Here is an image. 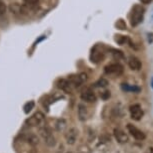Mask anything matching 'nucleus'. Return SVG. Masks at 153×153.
<instances>
[{"label": "nucleus", "instance_id": "obj_6", "mask_svg": "<svg viewBox=\"0 0 153 153\" xmlns=\"http://www.w3.org/2000/svg\"><path fill=\"white\" fill-rule=\"evenodd\" d=\"M68 81L71 83L72 87L74 88H78L84 84L86 81H87V75L85 73H80L78 75H73V76H70L68 78Z\"/></svg>", "mask_w": 153, "mask_h": 153}, {"label": "nucleus", "instance_id": "obj_12", "mask_svg": "<svg viewBox=\"0 0 153 153\" xmlns=\"http://www.w3.org/2000/svg\"><path fill=\"white\" fill-rule=\"evenodd\" d=\"M128 66L132 71H139L142 67V63H141L139 59L135 57H130L128 60Z\"/></svg>", "mask_w": 153, "mask_h": 153}, {"label": "nucleus", "instance_id": "obj_15", "mask_svg": "<svg viewBox=\"0 0 153 153\" xmlns=\"http://www.w3.org/2000/svg\"><path fill=\"white\" fill-rule=\"evenodd\" d=\"M24 139H25V141H26L28 144H30V145H32V146L37 145V144H38V142H39L38 137H37L36 135L33 134V133H29V134L25 135Z\"/></svg>", "mask_w": 153, "mask_h": 153}, {"label": "nucleus", "instance_id": "obj_5", "mask_svg": "<svg viewBox=\"0 0 153 153\" xmlns=\"http://www.w3.org/2000/svg\"><path fill=\"white\" fill-rule=\"evenodd\" d=\"M123 67L118 63H110V65L106 66L104 68V72L106 75L112 77H119L123 74Z\"/></svg>", "mask_w": 153, "mask_h": 153}, {"label": "nucleus", "instance_id": "obj_27", "mask_svg": "<svg viewBox=\"0 0 153 153\" xmlns=\"http://www.w3.org/2000/svg\"><path fill=\"white\" fill-rule=\"evenodd\" d=\"M148 153H153V148H149V151Z\"/></svg>", "mask_w": 153, "mask_h": 153}, {"label": "nucleus", "instance_id": "obj_11", "mask_svg": "<svg viewBox=\"0 0 153 153\" xmlns=\"http://www.w3.org/2000/svg\"><path fill=\"white\" fill-rule=\"evenodd\" d=\"M57 87H58L59 89H61L62 91L66 92V93H70L72 91V85L71 83L69 82L68 79H60L58 80V82H57Z\"/></svg>", "mask_w": 153, "mask_h": 153}, {"label": "nucleus", "instance_id": "obj_13", "mask_svg": "<svg viewBox=\"0 0 153 153\" xmlns=\"http://www.w3.org/2000/svg\"><path fill=\"white\" fill-rule=\"evenodd\" d=\"M81 99L85 102L88 103H94L96 101V96L91 90H86L81 94Z\"/></svg>", "mask_w": 153, "mask_h": 153}, {"label": "nucleus", "instance_id": "obj_8", "mask_svg": "<svg viewBox=\"0 0 153 153\" xmlns=\"http://www.w3.org/2000/svg\"><path fill=\"white\" fill-rule=\"evenodd\" d=\"M127 130H128V132L130 133L131 136L133 138H135L136 140L142 141L146 138L145 134H144L141 130L136 128L134 125H132V124H128V125H127Z\"/></svg>", "mask_w": 153, "mask_h": 153}, {"label": "nucleus", "instance_id": "obj_17", "mask_svg": "<svg viewBox=\"0 0 153 153\" xmlns=\"http://www.w3.org/2000/svg\"><path fill=\"white\" fill-rule=\"evenodd\" d=\"M114 40L120 45L125 44V43H127V42L129 43V41H130V39H129L128 37L125 36V35H121V34H116L114 37Z\"/></svg>", "mask_w": 153, "mask_h": 153}, {"label": "nucleus", "instance_id": "obj_1", "mask_svg": "<svg viewBox=\"0 0 153 153\" xmlns=\"http://www.w3.org/2000/svg\"><path fill=\"white\" fill-rule=\"evenodd\" d=\"M143 16H144V8L139 4H135L133 8H132L130 14L131 26L135 27L138 24H140L143 20Z\"/></svg>", "mask_w": 153, "mask_h": 153}, {"label": "nucleus", "instance_id": "obj_30", "mask_svg": "<svg viewBox=\"0 0 153 153\" xmlns=\"http://www.w3.org/2000/svg\"><path fill=\"white\" fill-rule=\"evenodd\" d=\"M80 153H82V152H80Z\"/></svg>", "mask_w": 153, "mask_h": 153}, {"label": "nucleus", "instance_id": "obj_9", "mask_svg": "<svg viewBox=\"0 0 153 153\" xmlns=\"http://www.w3.org/2000/svg\"><path fill=\"white\" fill-rule=\"evenodd\" d=\"M77 137H78V130L74 127H72L68 130L65 133V140L66 143L69 144V145H73V144L76 142Z\"/></svg>", "mask_w": 153, "mask_h": 153}, {"label": "nucleus", "instance_id": "obj_14", "mask_svg": "<svg viewBox=\"0 0 153 153\" xmlns=\"http://www.w3.org/2000/svg\"><path fill=\"white\" fill-rule=\"evenodd\" d=\"M78 117L80 121H85L88 117L87 108L83 104H79L78 105Z\"/></svg>", "mask_w": 153, "mask_h": 153}, {"label": "nucleus", "instance_id": "obj_26", "mask_svg": "<svg viewBox=\"0 0 153 153\" xmlns=\"http://www.w3.org/2000/svg\"><path fill=\"white\" fill-rule=\"evenodd\" d=\"M139 1L141 2V3H143V4H149L152 0H139Z\"/></svg>", "mask_w": 153, "mask_h": 153}, {"label": "nucleus", "instance_id": "obj_7", "mask_svg": "<svg viewBox=\"0 0 153 153\" xmlns=\"http://www.w3.org/2000/svg\"><path fill=\"white\" fill-rule=\"evenodd\" d=\"M129 111H130L131 119H133L135 121H139L142 119L144 113H143V110L139 104H134V105L130 106Z\"/></svg>", "mask_w": 153, "mask_h": 153}, {"label": "nucleus", "instance_id": "obj_22", "mask_svg": "<svg viewBox=\"0 0 153 153\" xmlns=\"http://www.w3.org/2000/svg\"><path fill=\"white\" fill-rule=\"evenodd\" d=\"M25 6H29V7H35L38 4L39 0H23Z\"/></svg>", "mask_w": 153, "mask_h": 153}, {"label": "nucleus", "instance_id": "obj_4", "mask_svg": "<svg viewBox=\"0 0 153 153\" xmlns=\"http://www.w3.org/2000/svg\"><path fill=\"white\" fill-rule=\"evenodd\" d=\"M45 120V116L42 112H36L34 113L32 116L29 117L28 119H26L25 121V124L29 127H37V126H40L41 124L44 122Z\"/></svg>", "mask_w": 153, "mask_h": 153}, {"label": "nucleus", "instance_id": "obj_18", "mask_svg": "<svg viewBox=\"0 0 153 153\" xmlns=\"http://www.w3.org/2000/svg\"><path fill=\"white\" fill-rule=\"evenodd\" d=\"M66 125H67V123H66V121L64 119H59L55 123V129L58 132H62L66 128Z\"/></svg>", "mask_w": 153, "mask_h": 153}, {"label": "nucleus", "instance_id": "obj_16", "mask_svg": "<svg viewBox=\"0 0 153 153\" xmlns=\"http://www.w3.org/2000/svg\"><path fill=\"white\" fill-rule=\"evenodd\" d=\"M10 9L14 13H19V14H25L26 13V6H23V5H19L17 3L11 4Z\"/></svg>", "mask_w": 153, "mask_h": 153}, {"label": "nucleus", "instance_id": "obj_19", "mask_svg": "<svg viewBox=\"0 0 153 153\" xmlns=\"http://www.w3.org/2000/svg\"><path fill=\"white\" fill-rule=\"evenodd\" d=\"M34 106H35L34 101H29V102H27L24 106H23V111H24V113L28 114L29 112H31L32 111V109L34 108Z\"/></svg>", "mask_w": 153, "mask_h": 153}, {"label": "nucleus", "instance_id": "obj_2", "mask_svg": "<svg viewBox=\"0 0 153 153\" xmlns=\"http://www.w3.org/2000/svg\"><path fill=\"white\" fill-rule=\"evenodd\" d=\"M39 134L40 136L43 138L44 142L47 144L49 147H54L56 145V140H55V137L53 136L52 134V131L51 129L49 128L48 126H42L39 128Z\"/></svg>", "mask_w": 153, "mask_h": 153}, {"label": "nucleus", "instance_id": "obj_21", "mask_svg": "<svg viewBox=\"0 0 153 153\" xmlns=\"http://www.w3.org/2000/svg\"><path fill=\"white\" fill-rule=\"evenodd\" d=\"M115 26L120 30H125L126 29V23L123 19H118L117 21L115 22Z\"/></svg>", "mask_w": 153, "mask_h": 153}, {"label": "nucleus", "instance_id": "obj_20", "mask_svg": "<svg viewBox=\"0 0 153 153\" xmlns=\"http://www.w3.org/2000/svg\"><path fill=\"white\" fill-rule=\"evenodd\" d=\"M108 85V81L106 80V79H99L97 81L96 83L94 84V86L95 87H98V88H104V87H106Z\"/></svg>", "mask_w": 153, "mask_h": 153}, {"label": "nucleus", "instance_id": "obj_3", "mask_svg": "<svg viewBox=\"0 0 153 153\" xmlns=\"http://www.w3.org/2000/svg\"><path fill=\"white\" fill-rule=\"evenodd\" d=\"M105 59V50L103 45L96 44L94 47H92L90 54V60L93 63H99Z\"/></svg>", "mask_w": 153, "mask_h": 153}, {"label": "nucleus", "instance_id": "obj_23", "mask_svg": "<svg viewBox=\"0 0 153 153\" xmlns=\"http://www.w3.org/2000/svg\"><path fill=\"white\" fill-rule=\"evenodd\" d=\"M122 89L123 90H125V91H133V92H139L140 91V89L138 88V87H130V86H128L127 84H123L122 85Z\"/></svg>", "mask_w": 153, "mask_h": 153}, {"label": "nucleus", "instance_id": "obj_28", "mask_svg": "<svg viewBox=\"0 0 153 153\" xmlns=\"http://www.w3.org/2000/svg\"><path fill=\"white\" fill-rule=\"evenodd\" d=\"M151 84H152V88H153V79H152V81H151Z\"/></svg>", "mask_w": 153, "mask_h": 153}, {"label": "nucleus", "instance_id": "obj_10", "mask_svg": "<svg viewBox=\"0 0 153 153\" xmlns=\"http://www.w3.org/2000/svg\"><path fill=\"white\" fill-rule=\"evenodd\" d=\"M113 134H114V137L115 139L118 143H121V144H124V143H127L129 141V137L127 133L123 131L122 129L120 128H115L114 131H113Z\"/></svg>", "mask_w": 153, "mask_h": 153}, {"label": "nucleus", "instance_id": "obj_29", "mask_svg": "<svg viewBox=\"0 0 153 153\" xmlns=\"http://www.w3.org/2000/svg\"><path fill=\"white\" fill-rule=\"evenodd\" d=\"M66 153H71V152H66Z\"/></svg>", "mask_w": 153, "mask_h": 153}, {"label": "nucleus", "instance_id": "obj_24", "mask_svg": "<svg viewBox=\"0 0 153 153\" xmlns=\"http://www.w3.org/2000/svg\"><path fill=\"white\" fill-rule=\"evenodd\" d=\"M5 12H6V5L2 1H0V16L3 15Z\"/></svg>", "mask_w": 153, "mask_h": 153}, {"label": "nucleus", "instance_id": "obj_25", "mask_svg": "<svg viewBox=\"0 0 153 153\" xmlns=\"http://www.w3.org/2000/svg\"><path fill=\"white\" fill-rule=\"evenodd\" d=\"M100 96H101V98H102L103 100H108L109 98H110L111 94H110V92H109V91H104L102 94L100 95Z\"/></svg>", "mask_w": 153, "mask_h": 153}]
</instances>
